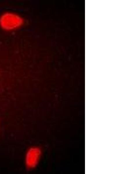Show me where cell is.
<instances>
[{"label":"cell","instance_id":"1","mask_svg":"<svg viewBox=\"0 0 116 174\" xmlns=\"http://www.w3.org/2000/svg\"><path fill=\"white\" fill-rule=\"evenodd\" d=\"M24 20L20 14L12 12H6L0 16V27L4 31H12L19 29Z\"/></svg>","mask_w":116,"mask_h":174},{"label":"cell","instance_id":"2","mask_svg":"<svg viewBox=\"0 0 116 174\" xmlns=\"http://www.w3.org/2000/svg\"><path fill=\"white\" fill-rule=\"evenodd\" d=\"M41 151L38 147L34 146L27 151L25 157V162L27 168L32 169L37 165L40 160Z\"/></svg>","mask_w":116,"mask_h":174}]
</instances>
